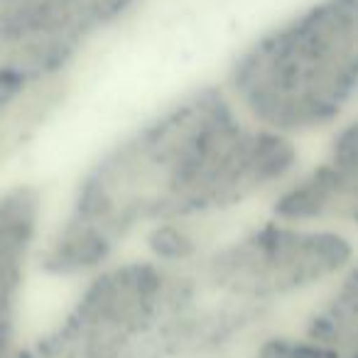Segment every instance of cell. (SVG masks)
I'll list each match as a JSON object with an SVG mask.
<instances>
[{
    "label": "cell",
    "mask_w": 358,
    "mask_h": 358,
    "mask_svg": "<svg viewBox=\"0 0 358 358\" xmlns=\"http://www.w3.org/2000/svg\"><path fill=\"white\" fill-rule=\"evenodd\" d=\"M304 159L241 110L226 86L169 101L110 140L52 209L40 275L74 285L125 255L185 260L268 209Z\"/></svg>",
    "instance_id": "1"
},
{
    "label": "cell",
    "mask_w": 358,
    "mask_h": 358,
    "mask_svg": "<svg viewBox=\"0 0 358 358\" xmlns=\"http://www.w3.org/2000/svg\"><path fill=\"white\" fill-rule=\"evenodd\" d=\"M236 358H358V348L285 322L250 341Z\"/></svg>",
    "instance_id": "7"
},
{
    "label": "cell",
    "mask_w": 358,
    "mask_h": 358,
    "mask_svg": "<svg viewBox=\"0 0 358 358\" xmlns=\"http://www.w3.org/2000/svg\"><path fill=\"white\" fill-rule=\"evenodd\" d=\"M358 253L327 226L260 209L177 260V356L236 358L265 331L292 322Z\"/></svg>",
    "instance_id": "2"
},
{
    "label": "cell",
    "mask_w": 358,
    "mask_h": 358,
    "mask_svg": "<svg viewBox=\"0 0 358 358\" xmlns=\"http://www.w3.org/2000/svg\"><path fill=\"white\" fill-rule=\"evenodd\" d=\"M172 260L125 255L74 282L59 317L3 358H177Z\"/></svg>",
    "instance_id": "3"
},
{
    "label": "cell",
    "mask_w": 358,
    "mask_h": 358,
    "mask_svg": "<svg viewBox=\"0 0 358 358\" xmlns=\"http://www.w3.org/2000/svg\"><path fill=\"white\" fill-rule=\"evenodd\" d=\"M292 322L319 336L358 348V253L348 268Z\"/></svg>",
    "instance_id": "6"
},
{
    "label": "cell",
    "mask_w": 358,
    "mask_h": 358,
    "mask_svg": "<svg viewBox=\"0 0 358 358\" xmlns=\"http://www.w3.org/2000/svg\"><path fill=\"white\" fill-rule=\"evenodd\" d=\"M268 211L358 241V108L319 138Z\"/></svg>",
    "instance_id": "4"
},
{
    "label": "cell",
    "mask_w": 358,
    "mask_h": 358,
    "mask_svg": "<svg viewBox=\"0 0 358 358\" xmlns=\"http://www.w3.org/2000/svg\"><path fill=\"white\" fill-rule=\"evenodd\" d=\"M52 206L37 182L0 185V358L25 336L30 282L40 273Z\"/></svg>",
    "instance_id": "5"
}]
</instances>
